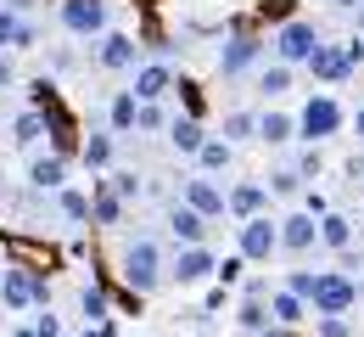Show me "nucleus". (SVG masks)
I'll list each match as a JSON object with an SVG mask.
<instances>
[{
	"mask_svg": "<svg viewBox=\"0 0 364 337\" xmlns=\"http://www.w3.org/2000/svg\"><path fill=\"white\" fill-rule=\"evenodd\" d=\"M230 157H235V146L219 141V135H208V141H202V152H196V169H202L208 180H219V175L230 169Z\"/></svg>",
	"mask_w": 364,
	"mask_h": 337,
	"instance_id": "21",
	"label": "nucleus"
},
{
	"mask_svg": "<svg viewBox=\"0 0 364 337\" xmlns=\"http://www.w3.org/2000/svg\"><path fill=\"white\" fill-rule=\"evenodd\" d=\"M85 163H90V169H107V163H112V135H85Z\"/></svg>",
	"mask_w": 364,
	"mask_h": 337,
	"instance_id": "30",
	"label": "nucleus"
},
{
	"mask_svg": "<svg viewBox=\"0 0 364 337\" xmlns=\"http://www.w3.org/2000/svg\"><path fill=\"white\" fill-rule=\"evenodd\" d=\"M359 34H364V6H359Z\"/></svg>",
	"mask_w": 364,
	"mask_h": 337,
	"instance_id": "44",
	"label": "nucleus"
},
{
	"mask_svg": "<svg viewBox=\"0 0 364 337\" xmlns=\"http://www.w3.org/2000/svg\"><path fill=\"white\" fill-rule=\"evenodd\" d=\"M291 135H297V118H291V113H258V135H252V141L286 146Z\"/></svg>",
	"mask_w": 364,
	"mask_h": 337,
	"instance_id": "20",
	"label": "nucleus"
},
{
	"mask_svg": "<svg viewBox=\"0 0 364 337\" xmlns=\"http://www.w3.org/2000/svg\"><path fill=\"white\" fill-rule=\"evenodd\" d=\"M336 6H348V11H359V6H364V0H336Z\"/></svg>",
	"mask_w": 364,
	"mask_h": 337,
	"instance_id": "43",
	"label": "nucleus"
},
{
	"mask_svg": "<svg viewBox=\"0 0 364 337\" xmlns=\"http://www.w3.org/2000/svg\"><path fill=\"white\" fill-rule=\"evenodd\" d=\"M168 231H174V242H180V247H208V219H202V214H191L185 202H174V208H168Z\"/></svg>",
	"mask_w": 364,
	"mask_h": 337,
	"instance_id": "16",
	"label": "nucleus"
},
{
	"mask_svg": "<svg viewBox=\"0 0 364 337\" xmlns=\"http://www.w3.org/2000/svg\"><path fill=\"white\" fill-rule=\"evenodd\" d=\"M252 135H258V113H230L225 118V135H219V141H252Z\"/></svg>",
	"mask_w": 364,
	"mask_h": 337,
	"instance_id": "28",
	"label": "nucleus"
},
{
	"mask_svg": "<svg viewBox=\"0 0 364 337\" xmlns=\"http://www.w3.org/2000/svg\"><path fill=\"white\" fill-rule=\"evenodd\" d=\"M135 130H168V113H163V107H140V113H135Z\"/></svg>",
	"mask_w": 364,
	"mask_h": 337,
	"instance_id": "37",
	"label": "nucleus"
},
{
	"mask_svg": "<svg viewBox=\"0 0 364 337\" xmlns=\"http://www.w3.org/2000/svg\"><path fill=\"white\" fill-rule=\"evenodd\" d=\"M342 130V107H336V96H325V90H314L309 96V107L297 113V135L309 146H319V141H331Z\"/></svg>",
	"mask_w": 364,
	"mask_h": 337,
	"instance_id": "3",
	"label": "nucleus"
},
{
	"mask_svg": "<svg viewBox=\"0 0 364 337\" xmlns=\"http://www.w3.org/2000/svg\"><path fill=\"white\" fill-rule=\"evenodd\" d=\"M319 46V28L309 23V17H286L280 23V34H274V62L280 68H297V62H309Z\"/></svg>",
	"mask_w": 364,
	"mask_h": 337,
	"instance_id": "4",
	"label": "nucleus"
},
{
	"mask_svg": "<svg viewBox=\"0 0 364 337\" xmlns=\"http://www.w3.org/2000/svg\"><path fill=\"white\" fill-rule=\"evenodd\" d=\"M79 309H85V321H90V326H107V315H112V304H107V292H101V287H85V292H79Z\"/></svg>",
	"mask_w": 364,
	"mask_h": 337,
	"instance_id": "27",
	"label": "nucleus"
},
{
	"mask_svg": "<svg viewBox=\"0 0 364 337\" xmlns=\"http://www.w3.org/2000/svg\"><path fill=\"white\" fill-rule=\"evenodd\" d=\"M11 85V62H6V51H0V90Z\"/></svg>",
	"mask_w": 364,
	"mask_h": 337,
	"instance_id": "40",
	"label": "nucleus"
},
{
	"mask_svg": "<svg viewBox=\"0 0 364 337\" xmlns=\"http://www.w3.org/2000/svg\"><path fill=\"white\" fill-rule=\"evenodd\" d=\"M264 192H269V197H297V192H303V180H297L291 169H280V175H269V186H264Z\"/></svg>",
	"mask_w": 364,
	"mask_h": 337,
	"instance_id": "32",
	"label": "nucleus"
},
{
	"mask_svg": "<svg viewBox=\"0 0 364 337\" xmlns=\"http://www.w3.org/2000/svg\"><path fill=\"white\" fill-rule=\"evenodd\" d=\"M213 264H219V259H213L208 247H180V259L168 264V281H180V287H191V281H208V276H213Z\"/></svg>",
	"mask_w": 364,
	"mask_h": 337,
	"instance_id": "11",
	"label": "nucleus"
},
{
	"mask_svg": "<svg viewBox=\"0 0 364 337\" xmlns=\"http://www.w3.org/2000/svg\"><path fill=\"white\" fill-rule=\"evenodd\" d=\"M168 85H174L168 68H163V62H146V68H135V90H129V96H135L140 107H157V101L168 96Z\"/></svg>",
	"mask_w": 364,
	"mask_h": 337,
	"instance_id": "14",
	"label": "nucleus"
},
{
	"mask_svg": "<svg viewBox=\"0 0 364 337\" xmlns=\"http://www.w3.org/2000/svg\"><path fill=\"white\" fill-rule=\"evenodd\" d=\"M34 40H40V34H34V23H23V11L0 6V51H28Z\"/></svg>",
	"mask_w": 364,
	"mask_h": 337,
	"instance_id": "17",
	"label": "nucleus"
},
{
	"mask_svg": "<svg viewBox=\"0 0 364 337\" xmlns=\"http://www.w3.org/2000/svg\"><path fill=\"white\" fill-rule=\"evenodd\" d=\"M359 304V281H348L342 270H319L314 287H309V309L314 315H348Z\"/></svg>",
	"mask_w": 364,
	"mask_h": 337,
	"instance_id": "2",
	"label": "nucleus"
},
{
	"mask_svg": "<svg viewBox=\"0 0 364 337\" xmlns=\"http://www.w3.org/2000/svg\"><path fill=\"white\" fill-rule=\"evenodd\" d=\"M202 141H208V130H202L196 118H168V146H174L180 157H196Z\"/></svg>",
	"mask_w": 364,
	"mask_h": 337,
	"instance_id": "19",
	"label": "nucleus"
},
{
	"mask_svg": "<svg viewBox=\"0 0 364 337\" xmlns=\"http://www.w3.org/2000/svg\"><path fill=\"white\" fill-rule=\"evenodd\" d=\"M68 34H107V0H62Z\"/></svg>",
	"mask_w": 364,
	"mask_h": 337,
	"instance_id": "7",
	"label": "nucleus"
},
{
	"mask_svg": "<svg viewBox=\"0 0 364 337\" xmlns=\"http://www.w3.org/2000/svg\"><path fill=\"white\" fill-rule=\"evenodd\" d=\"M46 135V107H28V113H17V124H11V141L17 146H34Z\"/></svg>",
	"mask_w": 364,
	"mask_h": 337,
	"instance_id": "24",
	"label": "nucleus"
},
{
	"mask_svg": "<svg viewBox=\"0 0 364 337\" xmlns=\"http://www.w3.org/2000/svg\"><path fill=\"white\" fill-rule=\"evenodd\" d=\"M112 197H118V202L140 197V175H129V169H124V175H112Z\"/></svg>",
	"mask_w": 364,
	"mask_h": 337,
	"instance_id": "36",
	"label": "nucleus"
},
{
	"mask_svg": "<svg viewBox=\"0 0 364 337\" xmlns=\"http://www.w3.org/2000/svg\"><path fill=\"white\" fill-rule=\"evenodd\" d=\"M258 337H291V332H286V326H269V332H258Z\"/></svg>",
	"mask_w": 364,
	"mask_h": 337,
	"instance_id": "41",
	"label": "nucleus"
},
{
	"mask_svg": "<svg viewBox=\"0 0 364 337\" xmlns=\"http://www.w3.org/2000/svg\"><path fill=\"white\" fill-rule=\"evenodd\" d=\"M291 175H297V180H303V175H319V146H309V152L297 157V169H291Z\"/></svg>",
	"mask_w": 364,
	"mask_h": 337,
	"instance_id": "39",
	"label": "nucleus"
},
{
	"mask_svg": "<svg viewBox=\"0 0 364 337\" xmlns=\"http://www.w3.org/2000/svg\"><path fill=\"white\" fill-rule=\"evenodd\" d=\"M235 231H241V259H252V264H269L274 253H280V231H274L269 214H258V219H241Z\"/></svg>",
	"mask_w": 364,
	"mask_h": 337,
	"instance_id": "6",
	"label": "nucleus"
},
{
	"mask_svg": "<svg viewBox=\"0 0 364 337\" xmlns=\"http://www.w3.org/2000/svg\"><path fill=\"white\" fill-rule=\"evenodd\" d=\"M62 214H68L73 225H79V219H90V197H85V192H62Z\"/></svg>",
	"mask_w": 364,
	"mask_h": 337,
	"instance_id": "33",
	"label": "nucleus"
},
{
	"mask_svg": "<svg viewBox=\"0 0 364 337\" xmlns=\"http://www.w3.org/2000/svg\"><path fill=\"white\" fill-rule=\"evenodd\" d=\"M303 68L314 73L319 85H342V79L353 73V62H348V51H342V46H325V40H319V46H314V56H309Z\"/></svg>",
	"mask_w": 364,
	"mask_h": 337,
	"instance_id": "10",
	"label": "nucleus"
},
{
	"mask_svg": "<svg viewBox=\"0 0 364 337\" xmlns=\"http://www.w3.org/2000/svg\"><path fill=\"white\" fill-rule=\"evenodd\" d=\"M157 281H163V247L151 237H135L124 247V287L140 298V292H151Z\"/></svg>",
	"mask_w": 364,
	"mask_h": 337,
	"instance_id": "1",
	"label": "nucleus"
},
{
	"mask_svg": "<svg viewBox=\"0 0 364 337\" xmlns=\"http://www.w3.org/2000/svg\"><path fill=\"white\" fill-rule=\"evenodd\" d=\"M185 208L202 214V219H225V186L208 180V175H191L185 180Z\"/></svg>",
	"mask_w": 364,
	"mask_h": 337,
	"instance_id": "8",
	"label": "nucleus"
},
{
	"mask_svg": "<svg viewBox=\"0 0 364 337\" xmlns=\"http://www.w3.org/2000/svg\"><path fill=\"white\" fill-rule=\"evenodd\" d=\"M264 309H269V326H297V321L309 315V304H303V298H291V292H274Z\"/></svg>",
	"mask_w": 364,
	"mask_h": 337,
	"instance_id": "22",
	"label": "nucleus"
},
{
	"mask_svg": "<svg viewBox=\"0 0 364 337\" xmlns=\"http://www.w3.org/2000/svg\"><path fill=\"white\" fill-rule=\"evenodd\" d=\"M17 337H34V332H28V326H23V332H17Z\"/></svg>",
	"mask_w": 364,
	"mask_h": 337,
	"instance_id": "45",
	"label": "nucleus"
},
{
	"mask_svg": "<svg viewBox=\"0 0 364 337\" xmlns=\"http://www.w3.org/2000/svg\"><path fill=\"white\" fill-rule=\"evenodd\" d=\"M274 231H280V247H286V253H309V247L319 242V219L286 214V219H274Z\"/></svg>",
	"mask_w": 364,
	"mask_h": 337,
	"instance_id": "12",
	"label": "nucleus"
},
{
	"mask_svg": "<svg viewBox=\"0 0 364 337\" xmlns=\"http://www.w3.org/2000/svg\"><path fill=\"white\" fill-rule=\"evenodd\" d=\"M314 332H319V337H348L353 326H348V315H319V321H314Z\"/></svg>",
	"mask_w": 364,
	"mask_h": 337,
	"instance_id": "35",
	"label": "nucleus"
},
{
	"mask_svg": "<svg viewBox=\"0 0 364 337\" xmlns=\"http://www.w3.org/2000/svg\"><path fill=\"white\" fill-rule=\"evenodd\" d=\"M241 270H247V259H241V253H235V259H219V264H213L219 287H235V281H241Z\"/></svg>",
	"mask_w": 364,
	"mask_h": 337,
	"instance_id": "34",
	"label": "nucleus"
},
{
	"mask_svg": "<svg viewBox=\"0 0 364 337\" xmlns=\"http://www.w3.org/2000/svg\"><path fill=\"white\" fill-rule=\"evenodd\" d=\"M353 130H359V135H364V107H359V113H353Z\"/></svg>",
	"mask_w": 364,
	"mask_h": 337,
	"instance_id": "42",
	"label": "nucleus"
},
{
	"mask_svg": "<svg viewBox=\"0 0 364 337\" xmlns=\"http://www.w3.org/2000/svg\"><path fill=\"white\" fill-rule=\"evenodd\" d=\"M28 332H34V337H62V321H56V315L46 309V315H40V321H34Z\"/></svg>",
	"mask_w": 364,
	"mask_h": 337,
	"instance_id": "38",
	"label": "nucleus"
},
{
	"mask_svg": "<svg viewBox=\"0 0 364 337\" xmlns=\"http://www.w3.org/2000/svg\"><path fill=\"white\" fill-rule=\"evenodd\" d=\"M50 287L40 270H23V264H11V270H0V304L6 309H34V304H46Z\"/></svg>",
	"mask_w": 364,
	"mask_h": 337,
	"instance_id": "5",
	"label": "nucleus"
},
{
	"mask_svg": "<svg viewBox=\"0 0 364 337\" xmlns=\"http://www.w3.org/2000/svg\"><path fill=\"white\" fill-rule=\"evenodd\" d=\"M95 62L101 68H112V73H129L140 62V46L129 40V34H101V51H95Z\"/></svg>",
	"mask_w": 364,
	"mask_h": 337,
	"instance_id": "13",
	"label": "nucleus"
},
{
	"mask_svg": "<svg viewBox=\"0 0 364 337\" xmlns=\"http://www.w3.org/2000/svg\"><path fill=\"white\" fill-rule=\"evenodd\" d=\"M62 175H68V157H62V152H46V157L28 163V186H34V192H56Z\"/></svg>",
	"mask_w": 364,
	"mask_h": 337,
	"instance_id": "18",
	"label": "nucleus"
},
{
	"mask_svg": "<svg viewBox=\"0 0 364 337\" xmlns=\"http://www.w3.org/2000/svg\"><path fill=\"white\" fill-rule=\"evenodd\" d=\"M235 321H241V332H269V309H264V298H241Z\"/></svg>",
	"mask_w": 364,
	"mask_h": 337,
	"instance_id": "26",
	"label": "nucleus"
},
{
	"mask_svg": "<svg viewBox=\"0 0 364 337\" xmlns=\"http://www.w3.org/2000/svg\"><path fill=\"white\" fill-rule=\"evenodd\" d=\"M258 90H264V96H286V90H291V68H280V62L264 68V73H258Z\"/></svg>",
	"mask_w": 364,
	"mask_h": 337,
	"instance_id": "29",
	"label": "nucleus"
},
{
	"mask_svg": "<svg viewBox=\"0 0 364 337\" xmlns=\"http://www.w3.org/2000/svg\"><path fill=\"white\" fill-rule=\"evenodd\" d=\"M264 202H269L264 180H235V186L225 192V208H230V214H241V219H258V214H264Z\"/></svg>",
	"mask_w": 364,
	"mask_h": 337,
	"instance_id": "15",
	"label": "nucleus"
},
{
	"mask_svg": "<svg viewBox=\"0 0 364 337\" xmlns=\"http://www.w3.org/2000/svg\"><path fill=\"white\" fill-rule=\"evenodd\" d=\"M135 113H140V101L129 96V90H118V96H112V107H107V118H112V135L135 130Z\"/></svg>",
	"mask_w": 364,
	"mask_h": 337,
	"instance_id": "25",
	"label": "nucleus"
},
{
	"mask_svg": "<svg viewBox=\"0 0 364 337\" xmlns=\"http://www.w3.org/2000/svg\"><path fill=\"white\" fill-rule=\"evenodd\" d=\"M258 56H264V40H252V34H230L225 46H219V73L235 79V73H247Z\"/></svg>",
	"mask_w": 364,
	"mask_h": 337,
	"instance_id": "9",
	"label": "nucleus"
},
{
	"mask_svg": "<svg viewBox=\"0 0 364 337\" xmlns=\"http://www.w3.org/2000/svg\"><path fill=\"white\" fill-rule=\"evenodd\" d=\"M359 259H364V242H359Z\"/></svg>",
	"mask_w": 364,
	"mask_h": 337,
	"instance_id": "46",
	"label": "nucleus"
},
{
	"mask_svg": "<svg viewBox=\"0 0 364 337\" xmlns=\"http://www.w3.org/2000/svg\"><path fill=\"white\" fill-rule=\"evenodd\" d=\"M319 242L336 247V253H348V247H353V219H348V214H325V219H319Z\"/></svg>",
	"mask_w": 364,
	"mask_h": 337,
	"instance_id": "23",
	"label": "nucleus"
},
{
	"mask_svg": "<svg viewBox=\"0 0 364 337\" xmlns=\"http://www.w3.org/2000/svg\"><path fill=\"white\" fill-rule=\"evenodd\" d=\"M90 214H95V225H118V219H124V202H118L112 192H101L90 202Z\"/></svg>",
	"mask_w": 364,
	"mask_h": 337,
	"instance_id": "31",
	"label": "nucleus"
}]
</instances>
